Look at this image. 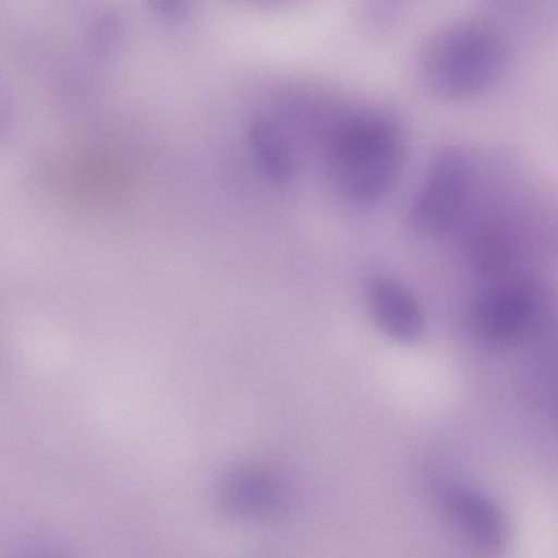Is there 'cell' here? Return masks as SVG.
Here are the masks:
<instances>
[{"label": "cell", "instance_id": "6da1fadb", "mask_svg": "<svg viewBox=\"0 0 558 558\" xmlns=\"http://www.w3.org/2000/svg\"><path fill=\"white\" fill-rule=\"evenodd\" d=\"M326 126L324 153L337 189L360 204L385 196L403 161L399 123L380 110L353 109L338 112Z\"/></svg>", "mask_w": 558, "mask_h": 558}, {"label": "cell", "instance_id": "7a4b0ae2", "mask_svg": "<svg viewBox=\"0 0 558 558\" xmlns=\"http://www.w3.org/2000/svg\"><path fill=\"white\" fill-rule=\"evenodd\" d=\"M508 48L500 33L477 20L438 29L422 49L418 71L424 85L446 99L481 95L502 76Z\"/></svg>", "mask_w": 558, "mask_h": 558}, {"label": "cell", "instance_id": "3957f363", "mask_svg": "<svg viewBox=\"0 0 558 558\" xmlns=\"http://www.w3.org/2000/svg\"><path fill=\"white\" fill-rule=\"evenodd\" d=\"M547 310L545 287L519 271L482 281L469 305V322L477 337L509 344L534 332Z\"/></svg>", "mask_w": 558, "mask_h": 558}, {"label": "cell", "instance_id": "277c9868", "mask_svg": "<svg viewBox=\"0 0 558 558\" xmlns=\"http://www.w3.org/2000/svg\"><path fill=\"white\" fill-rule=\"evenodd\" d=\"M471 190L472 171L466 157L450 148L438 153L410 203V226L429 238H447L461 223Z\"/></svg>", "mask_w": 558, "mask_h": 558}, {"label": "cell", "instance_id": "5b68a950", "mask_svg": "<svg viewBox=\"0 0 558 558\" xmlns=\"http://www.w3.org/2000/svg\"><path fill=\"white\" fill-rule=\"evenodd\" d=\"M365 298L373 322L387 338L400 344H413L423 337V310L400 281L374 275L367 280Z\"/></svg>", "mask_w": 558, "mask_h": 558}, {"label": "cell", "instance_id": "8992f818", "mask_svg": "<svg viewBox=\"0 0 558 558\" xmlns=\"http://www.w3.org/2000/svg\"><path fill=\"white\" fill-rule=\"evenodd\" d=\"M450 517L460 532L487 550L506 547L511 524L505 512L485 495L469 488L451 492L447 499Z\"/></svg>", "mask_w": 558, "mask_h": 558}, {"label": "cell", "instance_id": "52a82bcc", "mask_svg": "<svg viewBox=\"0 0 558 558\" xmlns=\"http://www.w3.org/2000/svg\"><path fill=\"white\" fill-rule=\"evenodd\" d=\"M520 254V242L508 227L488 223L469 240L466 262L472 275L485 281L518 271Z\"/></svg>", "mask_w": 558, "mask_h": 558}, {"label": "cell", "instance_id": "ba28073f", "mask_svg": "<svg viewBox=\"0 0 558 558\" xmlns=\"http://www.w3.org/2000/svg\"><path fill=\"white\" fill-rule=\"evenodd\" d=\"M121 35V24L118 16L111 12L101 13L95 17L89 32V43L95 53L110 52Z\"/></svg>", "mask_w": 558, "mask_h": 558}, {"label": "cell", "instance_id": "9c48e42d", "mask_svg": "<svg viewBox=\"0 0 558 558\" xmlns=\"http://www.w3.org/2000/svg\"><path fill=\"white\" fill-rule=\"evenodd\" d=\"M150 11L163 20H177L189 8V0H145Z\"/></svg>", "mask_w": 558, "mask_h": 558}]
</instances>
